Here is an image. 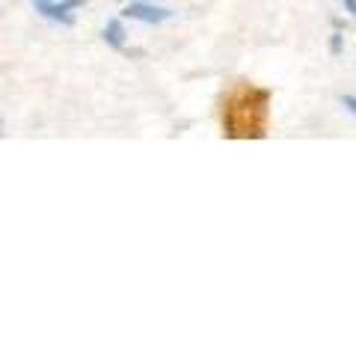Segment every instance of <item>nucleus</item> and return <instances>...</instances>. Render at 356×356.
Instances as JSON below:
<instances>
[{"instance_id":"nucleus-3","label":"nucleus","mask_w":356,"mask_h":356,"mask_svg":"<svg viewBox=\"0 0 356 356\" xmlns=\"http://www.w3.org/2000/svg\"><path fill=\"white\" fill-rule=\"evenodd\" d=\"M128 18H137V21H149V24H161V21H166L172 13L170 9H158V6H149V3H131L125 9Z\"/></svg>"},{"instance_id":"nucleus-6","label":"nucleus","mask_w":356,"mask_h":356,"mask_svg":"<svg viewBox=\"0 0 356 356\" xmlns=\"http://www.w3.org/2000/svg\"><path fill=\"white\" fill-rule=\"evenodd\" d=\"M344 3H348V9H350V15L356 18V0H344Z\"/></svg>"},{"instance_id":"nucleus-1","label":"nucleus","mask_w":356,"mask_h":356,"mask_svg":"<svg viewBox=\"0 0 356 356\" xmlns=\"http://www.w3.org/2000/svg\"><path fill=\"white\" fill-rule=\"evenodd\" d=\"M222 125L229 137H261L267 125V92L241 86L226 98Z\"/></svg>"},{"instance_id":"nucleus-5","label":"nucleus","mask_w":356,"mask_h":356,"mask_svg":"<svg viewBox=\"0 0 356 356\" xmlns=\"http://www.w3.org/2000/svg\"><path fill=\"white\" fill-rule=\"evenodd\" d=\"M341 104L348 107L350 113H356V98H353V95H344V98H341Z\"/></svg>"},{"instance_id":"nucleus-4","label":"nucleus","mask_w":356,"mask_h":356,"mask_svg":"<svg viewBox=\"0 0 356 356\" xmlns=\"http://www.w3.org/2000/svg\"><path fill=\"white\" fill-rule=\"evenodd\" d=\"M104 39H107V44H113V48L125 44V27H122V21H110L104 27Z\"/></svg>"},{"instance_id":"nucleus-2","label":"nucleus","mask_w":356,"mask_h":356,"mask_svg":"<svg viewBox=\"0 0 356 356\" xmlns=\"http://www.w3.org/2000/svg\"><path fill=\"white\" fill-rule=\"evenodd\" d=\"M81 0H69V3H48V0H36V13H42L44 18H54V21H63V24H72L74 15H72V6H77Z\"/></svg>"}]
</instances>
